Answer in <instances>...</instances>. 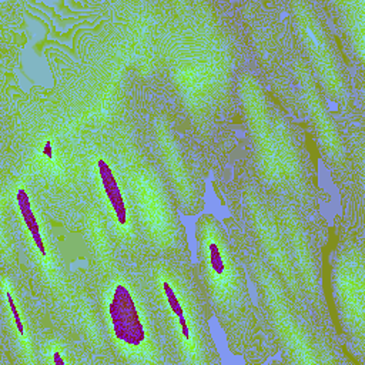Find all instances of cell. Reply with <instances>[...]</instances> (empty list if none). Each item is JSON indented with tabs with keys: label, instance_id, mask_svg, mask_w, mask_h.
<instances>
[{
	"label": "cell",
	"instance_id": "1",
	"mask_svg": "<svg viewBox=\"0 0 365 365\" xmlns=\"http://www.w3.org/2000/svg\"><path fill=\"white\" fill-rule=\"evenodd\" d=\"M107 315L117 345L134 361H150L153 341L143 311L130 287L117 281L108 291Z\"/></svg>",
	"mask_w": 365,
	"mask_h": 365
},
{
	"label": "cell",
	"instance_id": "2",
	"mask_svg": "<svg viewBox=\"0 0 365 365\" xmlns=\"http://www.w3.org/2000/svg\"><path fill=\"white\" fill-rule=\"evenodd\" d=\"M198 242L215 299L224 307L235 305L241 295L238 275L224 234L210 215L198 224Z\"/></svg>",
	"mask_w": 365,
	"mask_h": 365
},
{
	"label": "cell",
	"instance_id": "3",
	"mask_svg": "<svg viewBox=\"0 0 365 365\" xmlns=\"http://www.w3.org/2000/svg\"><path fill=\"white\" fill-rule=\"evenodd\" d=\"M158 284L167 308L171 317L174 318L178 338L184 346V351L192 358V361H198L201 355V341L198 336V329L195 327V322L192 319V315L184 297L167 274L161 272L158 275Z\"/></svg>",
	"mask_w": 365,
	"mask_h": 365
},
{
	"label": "cell",
	"instance_id": "4",
	"mask_svg": "<svg viewBox=\"0 0 365 365\" xmlns=\"http://www.w3.org/2000/svg\"><path fill=\"white\" fill-rule=\"evenodd\" d=\"M96 167H97L98 181H100L101 190L104 192V197L107 200L110 212H111L118 230L124 235H128L131 232V215L128 211L125 197L120 187V182L117 180V175H115L111 164L104 157L97 158Z\"/></svg>",
	"mask_w": 365,
	"mask_h": 365
},
{
	"label": "cell",
	"instance_id": "5",
	"mask_svg": "<svg viewBox=\"0 0 365 365\" xmlns=\"http://www.w3.org/2000/svg\"><path fill=\"white\" fill-rule=\"evenodd\" d=\"M14 198H16V205H17V211L19 215L23 221V225L26 227L31 244L38 255V258L41 259L43 265L46 268H50L51 265V255H50V250L47 247L43 230H41V224L38 221V217L36 214V210L33 207L31 198L29 191L26 190L24 185H19L14 191Z\"/></svg>",
	"mask_w": 365,
	"mask_h": 365
},
{
	"label": "cell",
	"instance_id": "6",
	"mask_svg": "<svg viewBox=\"0 0 365 365\" xmlns=\"http://www.w3.org/2000/svg\"><path fill=\"white\" fill-rule=\"evenodd\" d=\"M1 291H3V295H4V301H6V305H7L9 314H10V317H11L13 324H14L16 334H17V336H19V341H20V344H21V346H23L24 349H29V332H27V328H26L23 315H21V312H20L17 299H16V297H14L13 288L9 285V282L6 281V278H3Z\"/></svg>",
	"mask_w": 365,
	"mask_h": 365
},
{
	"label": "cell",
	"instance_id": "7",
	"mask_svg": "<svg viewBox=\"0 0 365 365\" xmlns=\"http://www.w3.org/2000/svg\"><path fill=\"white\" fill-rule=\"evenodd\" d=\"M50 362L56 365H64L68 359L64 356V351L58 345H53L50 349Z\"/></svg>",
	"mask_w": 365,
	"mask_h": 365
},
{
	"label": "cell",
	"instance_id": "8",
	"mask_svg": "<svg viewBox=\"0 0 365 365\" xmlns=\"http://www.w3.org/2000/svg\"><path fill=\"white\" fill-rule=\"evenodd\" d=\"M41 155L47 160V161H54V145L53 141L50 138L44 140L41 144Z\"/></svg>",
	"mask_w": 365,
	"mask_h": 365
}]
</instances>
